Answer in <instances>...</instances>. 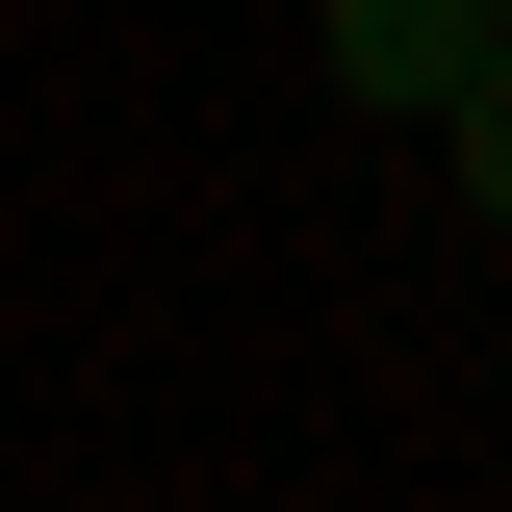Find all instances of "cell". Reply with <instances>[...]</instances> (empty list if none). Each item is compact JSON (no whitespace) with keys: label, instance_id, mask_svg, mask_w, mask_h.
<instances>
[{"label":"cell","instance_id":"cell-1","mask_svg":"<svg viewBox=\"0 0 512 512\" xmlns=\"http://www.w3.org/2000/svg\"><path fill=\"white\" fill-rule=\"evenodd\" d=\"M461 52H487V26H461V0H333V77H359V103H436Z\"/></svg>","mask_w":512,"mask_h":512},{"label":"cell","instance_id":"cell-2","mask_svg":"<svg viewBox=\"0 0 512 512\" xmlns=\"http://www.w3.org/2000/svg\"><path fill=\"white\" fill-rule=\"evenodd\" d=\"M436 128H461V205H487V231H512V26H487V52H461V77H436Z\"/></svg>","mask_w":512,"mask_h":512},{"label":"cell","instance_id":"cell-3","mask_svg":"<svg viewBox=\"0 0 512 512\" xmlns=\"http://www.w3.org/2000/svg\"><path fill=\"white\" fill-rule=\"evenodd\" d=\"M461 26H512V0H461Z\"/></svg>","mask_w":512,"mask_h":512}]
</instances>
